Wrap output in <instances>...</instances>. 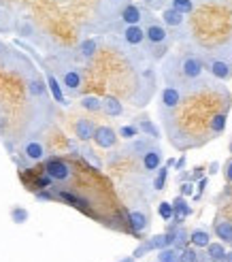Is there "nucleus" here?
<instances>
[{"mask_svg": "<svg viewBox=\"0 0 232 262\" xmlns=\"http://www.w3.org/2000/svg\"><path fill=\"white\" fill-rule=\"evenodd\" d=\"M143 28L147 36V56L153 62L169 56V49L173 45V34L162 24V19L153 15L147 7H145V17H143Z\"/></svg>", "mask_w": 232, "mask_h": 262, "instance_id": "nucleus-1", "label": "nucleus"}, {"mask_svg": "<svg viewBox=\"0 0 232 262\" xmlns=\"http://www.w3.org/2000/svg\"><path fill=\"white\" fill-rule=\"evenodd\" d=\"M47 64L54 69V73L58 75V79L62 81V85H64V90H66L68 96L75 98V96L81 94L83 92V71L77 67L73 60L56 56L54 60H47Z\"/></svg>", "mask_w": 232, "mask_h": 262, "instance_id": "nucleus-2", "label": "nucleus"}, {"mask_svg": "<svg viewBox=\"0 0 232 262\" xmlns=\"http://www.w3.org/2000/svg\"><path fill=\"white\" fill-rule=\"evenodd\" d=\"M207 73L217 81H230L232 79V43H224L211 51L202 54Z\"/></svg>", "mask_w": 232, "mask_h": 262, "instance_id": "nucleus-3", "label": "nucleus"}, {"mask_svg": "<svg viewBox=\"0 0 232 262\" xmlns=\"http://www.w3.org/2000/svg\"><path fill=\"white\" fill-rule=\"evenodd\" d=\"M21 77H24V83H26V92H28V98L36 104H41V107L47 104L51 94H49V88L45 81V75L38 73L24 56H21Z\"/></svg>", "mask_w": 232, "mask_h": 262, "instance_id": "nucleus-4", "label": "nucleus"}, {"mask_svg": "<svg viewBox=\"0 0 232 262\" xmlns=\"http://www.w3.org/2000/svg\"><path fill=\"white\" fill-rule=\"evenodd\" d=\"M17 47H24L26 51H30V54L34 56V60L38 62V67L43 69V75H45V81H47V88H49L51 100H54L58 107H68V94H66V90H64V85L58 79V75L54 73V69L47 64V60H43L41 56H36V51L32 47H28V45H24V43H17Z\"/></svg>", "mask_w": 232, "mask_h": 262, "instance_id": "nucleus-5", "label": "nucleus"}, {"mask_svg": "<svg viewBox=\"0 0 232 262\" xmlns=\"http://www.w3.org/2000/svg\"><path fill=\"white\" fill-rule=\"evenodd\" d=\"M185 88L181 85H164L162 92H160V100H158V109L162 113V117H171L181 102L185 100Z\"/></svg>", "mask_w": 232, "mask_h": 262, "instance_id": "nucleus-6", "label": "nucleus"}, {"mask_svg": "<svg viewBox=\"0 0 232 262\" xmlns=\"http://www.w3.org/2000/svg\"><path fill=\"white\" fill-rule=\"evenodd\" d=\"M43 173L49 175L54 183H68L75 177V168L71 162L58 158V156H49L43 162Z\"/></svg>", "mask_w": 232, "mask_h": 262, "instance_id": "nucleus-7", "label": "nucleus"}, {"mask_svg": "<svg viewBox=\"0 0 232 262\" xmlns=\"http://www.w3.org/2000/svg\"><path fill=\"white\" fill-rule=\"evenodd\" d=\"M160 19L166 28L171 30L173 38H185L188 34V15H183L181 11H177L173 7H166L160 11Z\"/></svg>", "mask_w": 232, "mask_h": 262, "instance_id": "nucleus-8", "label": "nucleus"}, {"mask_svg": "<svg viewBox=\"0 0 232 262\" xmlns=\"http://www.w3.org/2000/svg\"><path fill=\"white\" fill-rule=\"evenodd\" d=\"M115 36H118L126 47L147 51V36H145L143 24H138V26H120L118 32H115Z\"/></svg>", "mask_w": 232, "mask_h": 262, "instance_id": "nucleus-9", "label": "nucleus"}, {"mask_svg": "<svg viewBox=\"0 0 232 262\" xmlns=\"http://www.w3.org/2000/svg\"><path fill=\"white\" fill-rule=\"evenodd\" d=\"M21 156L26 164H38V162H45L49 156H47V145L41 137H32V139H26L24 145H21Z\"/></svg>", "mask_w": 232, "mask_h": 262, "instance_id": "nucleus-10", "label": "nucleus"}, {"mask_svg": "<svg viewBox=\"0 0 232 262\" xmlns=\"http://www.w3.org/2000/svg\"><path fill=\"white\" fill-rule=\"evenodd\" d=\"M164 164V151L158 143H153V145L141 156V166H143V173L147 175H156V171Z\"/></svg>", "mask_w": 232, "mask_h": 262, "instance_id": "nucleus-11", "label": "nucleus"}, {"mask_svg": "<svg viewBox=\"0 0 232 262\" xmlns=\"http://www.w3.org/2000/svg\"><path fill=\"white\" fill-rule=\"evenodd\" d=\"M132 0H98L96 3V17L100 19H118L122 9Z\"/></svg>", "mask_w": 232, "mask_h": 262, "instance_id": "nucleus-12", "label": "nucleus"}, {"mask_svg": "<svg viewBox=\"0 0 232 262\" xmlns=\"http://www.w3.org/2000/svg\"><path fill=\"white\" fill-rule=\"evenodd\" d=\"M92 141L96 143L100 149H113L115 145H118L120 135H118V130H115V128L102 124V126H96V133H94Z\"/></svg>", "mask_w": 232, "mask_h": 262, "instance_id": "nucleus-13", "label": "nucleus"}, {"mask_svg": "<svg viewBox=\"0 0 232 262\" xmlns=\"http://www.w3.org/2000/svg\"><path fill=\"white\" fill-rule=\"evenodd\" d=\"M128 224L130 228L136 232V234H145L149 230V211L145 207H132L130 211H128Z\"/></svg>", "mask_w": 232, "mask_h": 262, "instance_id": "nucleus-14", "label": "nucleus"}, {"mask_svg": "<svg viewBox=\"0 0 232 262\" xmlns=\"http://www.w3.org/2000/svg\"><path fill=\"white\" fill-rule=\"evenodd\" d=\"M143 17H145V7H141L136 3H128L122 13H120V26H138V24H143Z\"/></svg>", "mask_w": 232, "mask_h": 262, "instance_id": "nucleus-15", "label": "nucleus"}, {"mask_svg": "<svg viewBox=\"0 0 232 262\" xmlns=\"http://www.w3.org/2000/svg\"><path fill=\"white\" fill-rule=\"evenodd\" d=\"M94 133H96L94 120H89V117H77V122H75V137H77V141H79V143L92 141Z\"/></svg>", "mask_w": 232, "mask_h": 262, "instance_id": "nucleus-16", "label": "nucleus"}, {"mask_svg": "<svg viewBox=\"0 0 232 262\" xmlns=\"http://www.w3.org/2000/svg\"><path fill=\"white\" fill-rule=\"evenodd\" d=\"M213 234L222 243H226V245L232 247V220L230 217H224V215H217L215 222H213Z\"/></svg>", "mask_w": 232, "mask_h": 262, "instance_id": "nucleus-17", "label": "nucleus"}, {"mask_svg": "<svg viewBox=\"0 0 232 262\" xmlns=\"http://www.w3.org/2000/svg\"><path fill=\"white\" fill-rule=\"evenodd\" d=\"M153 143H156L153 139L141 135V137H136V139H132V141H126V147H124L122 154H128V156H143V154L153 145Z\"/></svg>", "mask_w": 232, "mask_h": 262, "instance_id": "nucleus-18", "label": "nucleus"}, {"mask_svg": "<svg viewBox=\"0 0 232 262\" xmlns=\"http://www.w3.org/2000/svg\"><path fill=\"white\" fill-rule=\"evenodd\" d=\"M102 113L107 117H122L126 113V107L120 98L107 94V96H102Z\"/></svg>", "mask_w": 232, "mask_h": 262, "instance_id": "nucleus-19", "label": "nucleus"}, {"mask_svg": "<svg viewBox=\"0 0 232 262\" xmlns=\"http://www.w3.org/2000/svg\"><path fill=\"white\" fill-rule=\"evenodd\" d=\"M226 122H228V111H226V109H224V111H217V113H213V115L209 117L207 128H209L211 139L220 137V135L224 133V130H226Z\"/></svg>", "mask_w": 232, "mask_h": 262, "instance_id": "nucleus-20", "label": "nucleus"}, {"mask_svg": "<svg viewBox=\"0 0 232 262\" xmlns=\"http://www.w3.org/2000/svg\"><path fill=\"white\" fill-rule=\"evenodd\" d=\"M173 209H175V224H183V220H188L192 215V205L181 194L173 199Z\"/></svg>", "mask_w": 232, "mask_h": 262, "instance_id": "nucleus-21", "label": "nucleus"}, {"mask_svg": "<svg viewBox=\"0 0 232 262\" xmlns=\"http://www.w3.org/2000/svg\"><path fill=\"white\" fill-rule=\"evenodd\" d=\"M134 124L138 126L141 135H145V137H149V139H153V141H158V139H160V128L153 124V120H149L147 115H138Z\"/></svg>", "mask_w": 232, "mask_h": 262, "instance_id": "nucleus-22", "label": "nucleus"}, {"mask_svg": "<svg viewBox=\"0 0 232 262\" xmlns=\"http://www.w3.org/2000/svg\"><path fill=\"white\" fill-rule=\"evenodd\" d=\"M190 243L198 250H207L211 245V232L207 228H192L190 230Z\"/></svg>", "mask_w": 232, "mask_h": 262, "instance_id": "nucleus-23", "label": "nucleus"}, {"mask_svg": "<svg viewBox=\"0 0 232 262\" xmlns=\"http://www.w3.org/2000/svg\"><path fill=\"white\" fill-rule=\"evenodd\" d=\"M171 230H173V247H177V250H185L188 243H190V230L183 224H173Z\"/></svg>", "mask_w": 232, "mask_h": 262, "instance_id": "nucleus-24", "label": "nucleus"}, {"mask_svg": "<svg viewBox=\"0 0 232 262\" xmlns=\"http://www.w3.org/2000/svg\"><path fill=\"white\" fill-rule=\"evenodd\" d=\"M98 47H100V43H98V38H83V41L79 43V47H77V51H79V56L83 58V60H94V56L98 54Z\"/></svg>", "mask_w": 232, "mask_h": 262, "instance_id": "nucleus-25", "label": "nucleus"}, {"mask_svg": "<svg viewBox=\"0 0 232 262\" xmlns=\"http://www.w3.org/2000/svg\"><path fill=\"white\" fill-rule=\"evenodd\" d=\"M204 3H209V0H169V7L181 11L183 15H192V13Z\"/></svg>", "mask_w": 232, "mask_h": 262, "instance_id": "nucleus-26", "label": "nucleus"}, {"mask_svg": "<svg viewBox=\"0 0 232 262\" xmlns=\"http://www.w3.org/2000/svg\"><path fill=\"white\" fill-rule=\"evenodd\" d=\"M15 24H17V19L13 17V13L5 5H0V34L13 32L15 30Z\"/></svg>", "mask_w": 232, "mask_h": 262, "instance_id": "nucleus-27", "label": "nucleus"}, {"mask_svg": "<svg viewBox=\"0 0 232 262\" xmlns=\"http://www.w3.org/2000/svg\"><path fill=\"white\" fill-rule=\"evenodd\" d=\"M79 156H81V158H83V160H85L89 166L94 168V171H102V166H105V164H102V160L98 158V154H96L92 147H87L85 143H83L81 149H79Z\"/></svg>", "mask_w": 232, "mask_h": 262, "instance_id": "nucleus-28", "label": "nucleus"}, {"mask_svg": "<svg viewBox=\"0 0 232 262\" xmlns=\"http://www.w3.org/2000/svg\"><path fill=\"white\" fill-rule=\"evenodd\" d=\"M149 243H151V247H153V252H160V250H164V247H171V245H173V230L153 234V237L149 239Z\"/></svg>", "mask_w": 232, "mask_h": 262, "instance_id": "nucleus-29", "label": "nucleus"}, {"mask_svg": "<svg viewBox=\"0 0 232 262\" xmlns=\"http://www.w3.org/2000/svg\"><path fill=\"white\" fill-rule=\"evenodd\" d=\"M79 107L89 111V113H98L102 111V98L94 96V94H87V96H81L79 98Z\"/></svg>", "mask_w": 232, "mask_h": 262, "instance_id": "nucleus-30", "label": "nucleus"}, {"mask_svg": "<svg viewBox=\"0 0 232 262\" xmlns=\"http://www.w3.org/2000/svg\"><path fill=\"white\" fill-rule=\"evenodd\" d=\"M226 254H228L226 243H222V241H217V243L211 241V245L207 247V256H209L213 262H226Z\"/></svg>", "mask_w": 232, "mask_h": 262, "instance_id": "nucleus-31", "label": "nucleus"}, {"mask_svg": "<svg viewBox=\"0 0 232 262\" xmlns=\"http://www.w3.org/2000/svg\"><path fill=\"white\" fill-rule=\"evenodd\" d=\"M15 32L24 38H36V26L30 19H19L15 24Z\"/></svg>", "mask_w": 232, "mask_h": 262, "instance_id": "nucleus-32", "label": "nucleus"}, {"mask_svg": "<svg viewBox=\"0 0 232 262\" xmlns=\"http://www.w3.org/2000/svg\"><path fill=\"white\" fill-rule=\"evenodd\" d=\"M179 256H181V250H177V247H164V250L158 252L156 256V262H179Z\"/></svg>", "mask_w": 232, "mask_h": 262, "instance_id": "nucleus-33", "label": "nucleus"}, {"mask_svg": "<svg viewBox=\"0 0 232 262\" xmlns=\"http://www.w3.org/2000/svg\"><path fill=\"white\" fill-rule=\"evenodd\" d=\"M169 164H164V166H160L158 171H156V175H153V190L156 192H162L164 190V186H166V179H169Z\"/></svg>", "mask_w": 232, "mask_h": 262, "instance_id": "nucleus-34", "label": "nucleus"}, {"mask_svg": "<svg viewBox=\"0 0 232 262\" xmlns=\"http://www.w3.org/2000/svg\"><path fill=\"white\" fill-rule=\"evenodd\" d=\"M118 135H120V139H124V141H132V139L141 137V130H138L136 124H124V126L118 128Z\"/></svg>", "mask_w": 232, "mask_h": 262, "instance_id": "nucleus-35", "label": "nucleus"}, {"mask_svg": "<svg viewBox=\"0 0 232 262\" xmlns=\"http://www.w3.org/2000/svg\"><path fill=\"white\" fill-rule=\"evenodd\" d=\"M200 252L198 247H185V250H181V256H179V262H200Z\"/></svg>", "mask_w": 232, "mask_h": 262, "instance_id": "nucleus-36", "label": "nucleus"}, {"mask_svg": "<svg viewBox=\"0 0 232 262\" xmlns=\"http://www.w3.org/2000/svg\"><path fill=\"white\" fill-rule=\"evenodd\" d=\"M158 213H160V217H162L164 222H171V220H175V209H173V203H169V201H162V203L158 205Z\"/></svg>", "mask_w": 232, "mask_h": 262, "instance_id": "nucleus-37", "label": "nucleus"}, {"mask_svg": "<svg viewBox=\"0 0 232 262\" xmlns=\"http://www.w3.org/2000/svg\"><path fill=\"white\" fill-rule=\"evenodd\" d=\"M28 217H30L28 209H24V207H13V209H11V220L15 222V224H26V222H28Z\"/></svg>", "mask_w": 232, "mask_h": 262, "instance_id": "nucleus-38", "label": "nucleus"}, {"mask_svg": "<svg viewBox=\"0 0 232 262\" xmlns=\"http://www.w3.org/2000/svg\"><path fill=\"white\" fill-rule=\"evenodd\" d=\"M56 199H60V201H64V203H68V205H79L81 201L77 199V196L73 194V192H68V190H56Z\"/></svg>", "mask_w": 232, "mask_h": 262, "instance_id": "nucleus-39", "label": "nucleus"}, {"mask_svg": "<svg viewBox=\"0 0 232 262\" xmlns=\"http://www.w3.org/2000/svg\"><path fill=\"white\" fill-rule=\"evenodd\" d=\"M143 7H147L149 11H162L169 7V0H143Z\"/></svg>", "mask_w": 232, "mask_h": 262, "instance_id": "nucleus-40", "label": "nucleus"}, {"mask_svg": "<svg viewBox=\"0 0 232 262\" xmlns=\"http://www.w3.org/2000/svg\"><path fill=\"white\" fill-rule=\"evenodd\" d=\"M149 252H153V247H151V243H149V239H145L143 243H141L138 247H136V250H134V258H143V256H147Z\"/></svg>", "mask_w": 232, "mask_h": 262, "instance_id": "nucleus-41", "label": "nucleus"}, {"mask_svg": "<svg viewBox=\"0 0 232 262\" xmlns=\"http://www.w3.org/2000/svg\"><path fill=\"white\" fill-rule=\"evenodd\" d=\"M179 194L181 196H194V181H183L181 186H179Z\"/></svg>", "mask_w": 232, "mask_h": 262, "instance_id": "nucleus-42", "label": "nucleus"}, {"mask_svg": "<svg viewBox=\"0 0 232 262\" xmlns=\"http://www.w3.org/2000/svg\"><path fill=\"white\" fill-rule=\"evenodd\" d=\"M34 199L36 201H45V203H54L56 201V194H51V192H47V188H43L41 192L34 194Z\"/></svg>", "mask_w": 232, "mask_h": 262, "instance_id": "nucleus-43", "label": "nucleus"}, {"mask_svg": "<svg viewBox=\"0 0 232 262\" xmlns=\"http://www.w3.org/2000/svg\"><path fill=\"white\" fill-rule=\"evenodd\" d=\"M207 186H209V179L207 177H202V179H198V186H196V196H194V199L198 201L200 199V196H202V192L204 190H207Z\"/></svg>", "mask_w": 232, "mask_h": 262, "instance_id": "nucleus-44", "label": "nucleus"}, {"mask_svg": "<svg viewBox=\"0 0 232 262\" xmlns=\"http://www.w3.org/2000/svg\"><path fill=\"white\" fill-rule=\"evenodd\" d=\"M224 179H226L228 183H232V158L224 164Z\"/></svg>", "mask_w": 232, "mask_h": 262, "instance_id": "nucleus-45", "label": "nucleus"}, {"mask_svg": "<svg viewBox=\"0 0 232 262\" xmlns=\"http://www.w3.org/2000/svg\"><path fill=\"white\" fill-rule=\"evenodd\" d=\"M204 175H202V168L200 166H196L194 171H192V175H190V181H198V179H202Z\"/></svg>", "mask_w": 232, "mask_h": 262, "instance_id": "nucleus-46", "label": "nucleus"}, {"mask_svg": "<svg viewBox=\"0 0 232 262\" xmlns=\"http://www.w3.org/2000/svg\"><path fill=\"white\" fill-rule=\"evenodd\" d=\"M217 173H220V162L215 160V162L209 164V175H217Z\"/></svg>", "mask_w": 232, "mask_h": 262, "instance_id": "nucleus-47", "label": "nucleus"}, {"mask_svg": "<svg viewBox=\"0 0 232 262\" xmlns=\"http://www.w3.org/2000/svg\"><path fill=\"white\" fill-rule=\"evenodd\" d=\"M175 166H177V171H183V166H185V156H181V158H179V162H177Z\"/></svg>", "mask_w": 232, "mask_h": 262, "instance_id": "nucleus-48", "label": "nucleus"}, {"mask_svg": "<svg viewBox=\"0 0 232 262\" xmlns=\"http://www.w3.org/2000/svg\"><path fill=\"white\" fill-rule=\"evenodd\" d=\"M134 260H136V258H134V256H126V258H122V260H120V262H134Z\"/></svg>", "mask_w": 232, "mask_h": 262, "instance_id": "nucleus-49", "label": "nucleus"}, {"mask_svg": "<svg viewBox=\"0 0 232 262\" xmlns=\"http://www.w3.org/2000/svg\"><path fill=\"white\" fill-rule=\"evenodd\" d=\"M200 262H213V260H211L207 254H202V256H200Z\"/></svg>", "mask_w": 232, "mask_h": 262, "instance_id": "nucleus-50", "label": "nucleus"}, {"mask_svg": "<svg viewBox=\"0 0 232 262\" xmlns=\"http://www.w3.org/2000/svg\"><path fill=\"white\" fill-rule=\"evenodd\" d=\"M226 262H232V250L226 254Z\"/></svg>", "mask_w": 232, "mask_h": 262, "instance_id": "nucleus-51", "label": "nucleus"}, {"mask_svg": "<svg viewBox=\"0 0 232 262\" xmlns=\"http://www.w3.org/2000/svg\"><path fill=\"white\" fill-rule=\"evenodd\" d=\"M228 151H230V156H232V139H230V143H228Z\"/></svg>", "mask_w": 232, "mask_h": 262, "instance_id": "nucleus-52", "label": "nucleus"}]
</instances>
